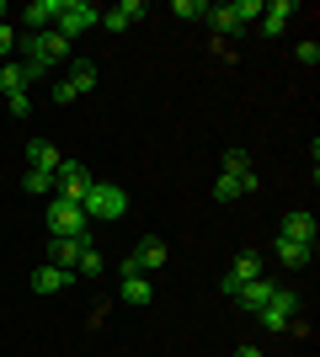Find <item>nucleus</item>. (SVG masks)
I'll use <instances>...</instances> for the list:
<instances>
[{"mask_svg": "<svg viewBox=\"0 0 320 357\" xmlns=\"http://www.w3.org/2000/svg\"><path fill=\"white\" fill-rule=\"evenodd\" d=\"M22 48H27V75L38 80V75H48V64H59L70 59V38H59V32L48 27V32H32V38H22Z\"/></svg>", "mask_w": 320, "mask_h": 357, "instance_id": "1", "label": "nucleus"}, {"mask_svg": "<svg viewBox=\"0 0 320 357\" xmlns=\"http://www.w3.org/2000/svg\"><path fill=\"white\" fill-rule=\"evenodd\" d=\"M80 208H86V219H102V224H112V219H123L128 213V192L123 187H112V181H91V192L80 197Z\"/></svg>", "mask_w": 320, "mask_h": 357, "instance_id": "2", "label": "nucleus"}, {"mask_svg": "<svg viewBox=\"0 0 320 357\" xmlns=\"http://www.w3.org/2000/svg\"><path fill=\"white\" fill-rule=\"evenodd\" d=\"M96 22H102V11H96L91 0H59V22H54V32H59V38H70V43H75L80 32H91Z\"/></svg>", "mask_w": 320, "mask_h": 357, "instance_id": "3", "label": "nucleus"}, {"mask_svg": "<svg viewBox=\"0 0 320 357\" xmlns=\"http://www.w3.org/2000/svg\"><path fill=\"white\" fill-rule=\"evenodd\" d=\"M257 278H267V256H261V251H241V256H235V267L224 272V298H235L245 283H257Z\"/></svg>", "mask_w": 320, "mask_h": 357, "instance_id": "4", "label": "nucleus"}, {"mask_svg": "<svg viewBox=\"0 0 320 357\" xmlns=\"http://www.w3.org/2000/svg\"><path fill=\"white\" fill-rule=\"evenodd\" d=\"M48 229H54V235H91V219H86L80 203L54 197V203H48Z\"/></svg>", "mask_w": 320, "mask_h": 357, "instance_id": "5", "label": "nucleus"}, {"mask_svg": "<svg viewBox=\"0 0 320 357\" xmlns=\"http://www.w3.org/2000/svg\"><path fill=\"white\" fill-rule=\"evenodd\" d=\"M54 187H59L54 197H64V203H80V197L91 192V171H86V165H75V160H64L59 171H54Z\"/></svg>", "mask_w": 320, "mask_h": 357, "instance_id": "6", "label": "nucleus"}, {"mask_svg": "<svg viewBox=\"0 0 320 357\" xmlns=\"http://www.w3.org/2000/svg\"><path fill=\"white\" fill-rule=\"evenodd\" d=\"M294 314H299V294H289V288H277L273 298H267V310L257 314L267 331H289L294 326Z\"/></svg>", "mask_w": 320, "mask_h": 357, "instance_id": "7", "label": "nucleus"}, {"mask_svg": "<svg viewBox=\"0 0 320 357\" xmlns=\"http://www.w3.org/2000/svg\"><path fill=\"white\" fill-rule=\"evenodd\" d=\"M261 187L257 171H219V181H213V197L219 203H235V197H251Z\"/></svg>", "mask_w": 320, "mask_h": 357, "instance_id": "8", "label": "nucleus"}, {"mask_svg": "<svg viewBox=\"0 0 320 357\" xmlns=\"http://www.w3.org/2000/svg\"><path fill=\"white\" fill-rule=\"evenodd\" d=\"M160 267H166V240H160V235H144V240H139V251L123 261V272H160Z\"/></svg>", "mask_w": 320, "mask_h": 357, "instance_id": "9", "label": "nucleus"}, {"mask_svg": "<svg viewBox=\"0 0 320 357\" xmlns=\"http://www.w3.org/2000/svg\"><path fill=\"white\" fill-rule=\"evenodd\" d=\"M86 245H91V235H54V267L75 272L80 256H86Z\"/></svg>", "mask_w": 320, "mask_h": 357, "instance_id": "10", "label": "nucleus"}, {"mask_svg": "<svg viewBox=\"0 0 320 357\" xmlns=\"http://www.w3.org/2000/svg\"><path fill=\"white\" fill-rule=\"evenodd\" d=\"M139 16H144V0H118V6H107V11H102V27L107 32H128Z\"/></svg>", "mask_w": 320, "mask_h": 357, "instance_id": "11", "label": "nucleus"}, {"mask_svg": "<svg viewBox=\"0 0 320 357\" xmlns=\"http://www.w3.org/2000/svg\"><path fill=\"white\" fill-rule=\"evenodd\" d=\"M273 256H277L289 272H305L310 261H315V245H299V240H283V235H277V240H273Z\"/></svg>", "mask_w": 320, "mask_h": 357, "instance_id": "12", "label": "nucleus"}, {"mask_svg": "<svg viewBox=\"0 0 320 357\" xmlns=\"http://www.w3.org/2000/svg\"><path fill=\"white\" fill-rule=\"evenodd\" d=\"M273 294H277V283H273V278H257V283H245L241 294H235V304H241L245 314H261V310H267V298H273Z\"/></svg>", "mask_w": 320, "mask_h": 357, "instance_id": "13", "label": "nucleus"}, {"mask_svg": "<svg viewBox=\"0 0 320 357\" xmlns=\"http://www.w3.org/2000/svg\"><path fill=\"white\" fill-rule=\"evenodd\" d=\"M59 165H64V155L48 144V139H32V144H27V171H43V176H54Z\"/></svg>", "mask_w": 320, "mask_h": 357, "instance_id": "14", "label": "nucleus"}, {"mask_svg": "<svg viewBox=\"0 0 320 357\" xmlns=\"http://www.w3.org/2000/svg\"><path fill=\"white\" fill-rule=\"evenodd\" d=\"M315 229H320L315 213L299 208V213H289V219H283V229H277V235H283V240H299V245H315Z\"/></svg>", "mask_w": 320, "mask_h": 357, "instance_id": "15", "label": "nucleus"}, {"mask_svg": "<svg viewBox=\"0 0 320 357\" xmlns=\"http://www.w3.org/2000/svg\"><path fill=\"white\" fill-rule=\"evenodd\" d=\"M70 283H75V272L54 267V261H48V267H38V272H32V294H59V288H70Z\"/></svg>", "mask_w": 320, "mask_h": 357, "instance_id": "16", "label": "nucleus"}, {"mask_svg": "<svg viewBox=\"0 0 320 357\" xmlns=\"http://www.w3.org/2000/svg\"><path fill=\"white\" fill-rule=\"evenodd\" d=\"M299 11V6H294V0H273V6H261V32H267V38H277V32L289 27V16Z\"/></svg>", "mask_w": 320, "mask_h": 357, "instance_id": "17", "label": "nucleus"}, {"mask_svg": "<svg viewBox=\"0 0 320 357\" xmlns=\"http://www.w3.org/2000/svg\"><path fill=\"white\" fill-rule=\"evenodd\" d=\"M22 16L32 22V32H48L54 22H59V0H32V6H27Z\"/></svg>", "mask_w": 320, "mask_h": 357, "instance_id": "18", "label": "nucleus"}, {"mask_svg": "<svg viewBox=\"0 0 320 357\" xmlns=\"http://www.w3.org/2000/svg\"><path fill=\"white\" fill-rule=\"evenodd\" d=\"M27 86H32L27 64H11V59H6V70H0V91H6V96H27Z\"/></svg>", "mask_w": 320, "mask_h": 357, "instance_id": "19", "label": "nucleus"}, {"mask_svg": "<svg viewBox=\"0 0 320 357\" xmlns=\"http://www.w3.org/2000/svg\"><path fill=\"white\" fill-rule=\"evenodd\" d=\"M213 32H219V43H224L229 32H241V16H235V6H208V16H203Z\"/></svg>", "mask_w": 320, "mask_h": 357, "instance_id": "20", "label": "nucleus"}, {"mask_svg": "<svg viewBox=\"0 0 320 357\" xmlns=\"http://www.w3.org/2000/svg\"><path fill=\"white\" fill-rule=\"evenodd\" d=\"M123 298H128V304H139V310L155 298V288L144 283V272H123Z\"/></svg>", "mask_w": 320, "mask_h": 357, "instance_id": "21", "label": "nucleus"}, {"mask_svg": "<svg viewBox=\"0 0 320 357\" xmlns=\"http://www.w3.org/2000/svg\"><path fill=\"white\" fill-rule=\"evenodd\" d=\"M70 86H75V96L96 91V64H91V59H75V70H70Z\"/></svg>", "mask_w": 320, "mask_h": 357, "instance_id": "22", "label": "nucleus"}, {"mask_svg": "<svg viewBox=\"0 0 320 357\" xmlns=\"http://www.w3.org/2000/svg\"><path fill=\"white\" fill-rule=\"evenodd\" d=\"M171 11L182 16V22H198V16H208V0H176Z\"/></svg>", "mask_w": 320, "mask_h": 357, "instance_id": "23", "label": "nucleus"}, {"mask_svg": "<svg viewBox=\"0 0 320 357\" xmlns=\"http://www.w3.org/2000/svg\"><path fill=\"white\" fill-rule=\"evenodd\" d=\"M294 59H299V64H310V70H315V64H320V43H315V38H305V43L294 48Z\"/></svg>", "mask_w": 320, "mask_h": 357, "instance_id": "24", "label": "nucleus"}, {"mask_svg": "<svg viewBox=\"0 0 320 357\" xmlns=\"http://www.w3.org/2000/svg\"><path fill=\"white\" fill-rule=\"evenodd\" d=\"M22 187H27V192H54V176H43V171H27V176H22Z\"/></svg>", "mask_w": 320, "mask_h": 357, "instance_id": "25", "label": "nucleus"}, {"mask_svg": "<svg viewBox=\"0 0 320 357\" xmlns=\"http://www.w3.org/2000/svg\"><path fill=\"white\" fill-rule=\"evenodd\" d=\"M22 48V38H16V27L11 22H0V54H16Z\"/></svg>", "mask_w": 320, "mask_h": 357, "instance_id": "26", "label": "nucleus"}, {"mask_svg": "<svg viewBox=\"0 0 320 357\" xmlns=\"http://www.w3.org/2000/svg\"><path fill=\"white\" fill-rule=\"evenodd\" d=\"M224 171H251V155L245 149H224Z\"/></svg>", "mask_w": 320, "mask_h": 357, "instance_id": "27", "label": "nucleus"}, {"mask_svg": "<svg viewBox=\"0 0 320 357\" xmlns=\"http://www.w3.org/2000/svg\"><path fill=\"white\" fill-rule=\"evenodd\" d=\"M75 272H91V278H96V272H102V251H96V245H86V256H80Z\"/></svg>", "mask_w": 320, "mask_h": 357, "instance_id": "28", "label": "nucleus"}, {"mask_svg": "<svg viewBox=\"0 0 320 357\" xmlns=\"http://www.w3.org/2000/svg\"><path fill=\"white\" fill-rule=\"evenodd\" d=\"M235 16H241V27H245L251 16H261V0H235Z\"/></svg>", "mask_w": 320, "mask_h": 357, "instance_id": "29", "label": "nucleus"}, {"mask_svg": "<svg viewBox=\"0 0 320 357\" xmlns=\"http://www.w3.org/2000/svg\"><path fill=\"white\" fill-rule=\"evenodd\" d=\"M6 107H11V118H27V112H32V96H6Z\"/></svg>", "mask_w": 320, "mask_h": 357, "instance_id": "30", "label": "nucleus"}, {"mask_svg": "<svg viewBox=\"0 0 320 357\" xmlns=\"http://www.w3.org/2000/svg\"><path fill=\"white\" fill-rule=\"evenodd\" d=\"M54 102H59V107L75 102V86H70V80H54Z\"/></svg>", "mask_w": 320, "mask_h": 357, "instance_id": "31", "label": "nucleus"}, {"mask_svg": "<svg viewBox=\"0 0 320 357\" xmlns=\"http://www.w3.org/2000/svg\"><path fill=\"white\" fill-rule=\"evenodd\" d=\"M235 357H267V352H261V347H241Z\"/></svg>", "mask_w": 320, "mask_h": 357, "instance_id": "32", "label": "nucleus"}, {"mask_svg": "<svg viewBox=\"0 0 320 357\" xmlns=\"http://www.w3.org/2000/svg\"><path fill=\"white\" fill-rule=\"evenodd\" d=\"M0 16H6V0H0Z\"/></svg>", "mask_w": 320, "mask_h": 357, "instance_id": "33", "label": "nucleus"}]
</instances>
